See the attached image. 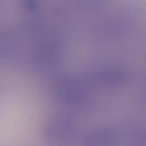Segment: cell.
<instances>
[{
  "instance_id": "6da1fadb",
  "label": "cell",
  "mask_w": 146,
  "mask_h": 146,
  "mask_svg": "<svg viewBox=\"0 0 146 146\" xmlns=\"http://www.w3.org/2000/svg\"><path fill=\"white\" fill-rule=\"evenodd\" d=\"M51 92L57 103L71 110L86 108L91 102L90 82L78 74L58 76L54 81Z\"/></svg>"
},
{
  "instance_id": "7a4b0ae2",
  "label": "cell",
  "mask_w": 146,
  "mask_h": 146,
  "mask_svg": "<svg viewBox=\"0 0 146 146\" xmlns=\"http://www.w3.org/2000/svg\"><path fill=\"white\" fill-rule=\"evenodd\" d=\"M31 52V64L36 70H50L55 67L62 57V42L51 34L42 32Z\"/></svg>"
},
{
  "instance_id": "3957f363",
  "label": "cell",
  "mask_w": 146,
  "mask_h": 146,
  "mask_svg": "<svg viewBox=\"0 0 146 146\" xmlns=\"http://www.w3.org/2000/svg\"><path fill=\"white\" fill-rule=\"evenodd\" d=\"M78 133V121L66 114H59L48 119L42 128L44 139L52 144H67L72 141Z\"/></svg>"
},
{
  "instance_id": "277c9868",
  "label": "cell",
  "mask_w": 146,
  "mask_h": 146,
  "mask_svg": "<svg viewBox=\"0 0 146 146\" xmlns=\"http://www.w3.org/2000/svg\"><path fill=\"white\" fill-rule=\"evenodd\" d=\"M88 81L104 88H120L128 83L129 72L119 65H108L94 70Z\"/></svg>"
},
{
  "instance_id": "5b68a950",
  "label": "cell",
  "mask_w": 146,
  "mask_h": 146,
  "mask_svg": "<svg viewBox=\"0 0 146 146\" xmlns=\"http://www.w3.org/2000/svg\"><path fill=\"white\" fill-rule=\"evenodd\" d=\"M119 132L113 127H98L87 131L83 136V146H116Z\"/></svg>"
},
{
  "instance_id": "8992f818",
  "label": "cell",
  "mask_w": 146,
  "mask_h": 146,
  "mask_svg": "<svg viewBox=\"0 0 146 146\" xmlns=\"http://www.w3.org/2000/svg\"><path fill=\"white\" fill-rule=\"evenodd\" d=\"M16 54V42L9 34L0 32V64L11 60Z\"/></svg>"
},
{
  "instance_id": "52a82bcc",
  "label": "cell",
  "mask_w": 146,
  "mask_h": 146,
  "mask_svg": "<svg viewBox=\"0 0 146 146\" xmlns=\"http://www.w3.org/2000/svg\"><path fill=\"white\" fill-rule=\"evenodd\" d=\"M127 146H145V139H144V131L143 130H136L132 137L130 138V141Z\"/></svg>"
},
{
  "instance_id": "ba28073f",
  "label": "cell",
  "mask_w": 146,
  "mask_h": 146,
  "mask_svg": "<svg viewBox=\"0 0 146 146\" xmlns=\"http://www.w3.org/2000/svg\"><path fill=\"white\" fill-rule=\"evenodd\" d=\"M19 5L27 13H36L39 10V8H40V2L33 1V0H25V1L21 2Z\"/></svg>"
},
{
  "instance_id": "9c48e42d",
  "label": "cell",
  "mask_w": 146,
  "mask_h": 146,
  "mask_svg": "<svg viewBox=\"0 0 146 146\" xmlns=\"http://www.w3.org/2000/svg\"><path fill=\"white\" fill-rule=\"evenodd\" d=\"M0 98H1V87H0Z\"/></svg>"
}]
</instances>
